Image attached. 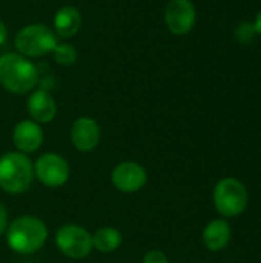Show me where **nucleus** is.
Wrapping results in <instances>:
<instances>
[{"mask_svg":"<svg viewBox=\"0 0 261 263\" xmlns=\"http://www.w3.org/2000/svg\"><path fill=\"white\" fill-rule=\"evenodd\" d=\"M48 239L46 223L35 216H20L8 223L6 242L17 254H34L37 253Z\"/></svg>","mask_w":261,"mask_h":263,"instance_id":"obj_1","label":"nucleus"},{"mask_svg":"<svg viewBox=\"0 0 261 263\" xmlns=\"http://www.w3.org/2000/svg\"><path fill=\"white\" fill-rule=\"evenodd\" d=\"M38 80L37 66L18 52L0 55V85L12 94L32 91Z\"/></svg>","mask_w":261,"mask_h":263,"instance_id":"obj_2","label":"nucleus"},{"mask_svg":"<svg viewBox=\"0 0 261 263\" xmlns=\"http://www.w3.org/2000/svg\"><path fill=\"white\" fill-rule=\"evenodd\" d=\"M34 163L18 151H8L0 156V188L8 194H22L29 190L34 180Z\"/></svg>","mask_w":261,"mask_h":263,"instance_id":"obj_3","label":"nucleus"},{"mask_svg":"<svg viewBox=\"0 0 261 263\" xmlns=\"http://www.w3.org/2000/svg\"><path fill=\"white\" fill-rule=\"evenodd\" d=\"M57 43L55 32L43 23H32L22 28L14 40L18 54L26 59L46 55L54 51Z\"/></svg>","mask_w":261,"mask_h":263,"instance_id":"obj_4","label":"nucleus"},{"mask_svg":"<svg viewBox=\"0 0 261 263\" xmlns=\"http://www.w3.org/2000/svg\"><path fill=\"white\" fill-rule=\"evenodd\" d=\"M214 206L226 219L240 216L249 202L246 186L235 177L222 179L214 188Z\"/></svg>","mask_w":261,"mask_h":263,"instance_id":"obj_5","label":"nucleus"},{"mask_svg":"<svg viewBox=\"0 0 261 263\" xmlns=\"http://www.w3.org/2000/svg\"><path fill=\"white\" fill-rule=\"evenodd\" d=\"M55 245L58 251L69 259H85L91 254L92 234L82 225L66 223L55 233Z\"/></svg>","mask_w":261,"mask_h":263,"instance_id":"obj_6","label":"nucleus"},{"mask_svg":"<svg viewBox=\"0 0 261 263\" xmlns=\"http://www.w3.org/2000/svg\"><path fill=\"white\" fill-rule=\"evenodd\" d=\"M69 165L57 153H43L34 163V177L46 188H60L69 180Z\"/></svg>","mask_w":261,"mask_h":263,"instance_id":"obj_7","label":"nucleus"},{"mask_svg":"<svg viewBox=\"0 0 261 263\" xmlns=\"http://www.w3.org/2000/svg\"><path fill=\"white\" fill-rule=\"evenodd\" d=\"M197 12L191 0H169L165 8V23L174 35L188 34L195 25Z\"/></svg>","mask_w":261,"mask_h":263,"instance_id":"obj_8","label":"nucleus"},{"mask_svg":"<svg viewBox=\"0 0 261 263\" xmlns=\"http://www.w3.org/2000/svg\"><path fill=\"white\" fill-rule=\"evenodd\" d=\"M111 182L120 193L132 194L146 185L148 173L137 162H120L111 173Z\"/></svg>","mask_w":261,"mask_h":263,"instance_id":"obj_9","label":"nucleus"},{"mask_svg":"<svg viewBox=\"0 0 261 263\" xmlns=\"http://www.w3.org/2000/svg\"><path fill=\"white\" fill-rule=\"evenodd\" d=\"M71 143L80 153H91L94 151L102 139V129L97 120L92 117L83 116L74 120L71 126Z\"/></svg>","mask_w":261,"mask_h":263,"instance_id":"obj_10","label":"nucleus"},{"mask_svg":"<svg viewBox=\"0 0 261 263\" xmlns=\"http://www.w3.org/2000/svg\"><path fill=\"white\" fill-rule=\"evenodd\" d=\"M12 142L18 153H35L43 143V129L34 120H22L12 131Z\"/></svg>","mask_w":261,"mask_h":263,"instance_id":"obj_11","label":"nucleus"},{"mask_svg":"<svg viewBox=\"0 0 261 263\" xmlns=\"http://www.w3.org/2000/svg\"><path fill=\"white\" fill-rule=\"evenodd\" d=\"M26 109L31 116V120L37 122L38 125L49 123L57 116V103L54 97L45 89H37L29 94L26 100Z\"/></svg>","mask_w":261,"mask_h":263,"instance_id":"obj_12","label":"nucleus"},{"mask_svg":"<svg viewBox=\"0 0 261 263\" xmlns=\"http://www.w3.org/2000/svg\"><path fill=\"white\" fill-rule=\"evenodd\" d=\"M231 237H232V230H231V225L225 219L211 220L205 227L203 234H202L205 247L212 253L225 250L229 245Z\"/></svg>","mask_w":261,"mask_h":263,"instance_id":"obj_13","label":"nucleus"},{"mask_svg":"<svg viewBox=\"0 0 261 263\" xmlns=\"http://www.w3.org/2000/svg\"><path fill=\"white\" fill-rule=\"evenodd\" d=\"M82 26V15L74 6H62L54 17V28L58 37L71 39Z\"/></svg>","mask_w":261,"mask_h":263,"instance_id":"obj_14","label":"nucleus"},{"mask_svg":"<svg viewBox=\"0 0 261 263\" xmlns=\"http://www.w3.org/2000/svg\"><path fill=\"white\" fill-rule=\"evenodd\" d=\"M122 242L123 236L114 227H102L92 234V248L103 254H111L117 251Z\"/></svg>","mask_w":261,"mask_h":263,"instance_id":"obj_15","label":"nucleus"},{"mask_svg":"<svg viewBox=\"0 0 261 263\" xmlns=\"http://www.w3.org/2000/svg\"><path fill=\"white\" fill-rule=\"evenodd\" d=\"M54 60L62 66H69L77 62V51L71 43H57L52 51Z\"/></svg>","mask_w":261,"mask_h":263,"instance_id":"obj_16","label":"nucleus"},{"mask_svg":"<svg viewBox=\"0 0 261 263\" xmlns=\"http://www.w3.org/2000/svg\"><path fill=\"white\" fill-rule=\"evenodd\" d=\"M254 34H255V28L249 22L240 23L238 28H237V31H235V35H237V39L240 42H251L252 37H254Z\"/></svg>","mask_w":261,"mask_h":263,"instance_id":"obj_17","label":"nucleus"},{"mask_svg":"<svg viewBox=\"0 0 261 263\" xmlns=\"http://www.w3.org/2000/svg\"><path fill=\"white\" fill-rule=\"evenodd\" d=\"M142 263H169L168 256L160 250H151L143 256Z\"/></svg>","mask_w":261,"mask_h":263,"instance_id":"obj_18","label":"nucleus"},{"mask_svg":"<svg viewBox=\"0 0 261 263\" xmlns=\"http://www.w3.org/2000/svg\"><path fill=\"white\" fill-rule=\"evenodd\" d=\"M6 228H8V211L0 203V236L6 231Z\"/></svg>","mask_w":261,"mask_h":263,"instance_id":"obj_19","label":"nucleus"},{"mask_svg":"<svg viewBox=\"0 0 261 263\" xmlns=\"http://www.w3.org/2000/svg\"><path fill=\"white\" fill-rule=\"evenodd\" d=\"M6 35H8V29H6L5 23L0 20V45H3V43H5V40H6Z\"/></svg>","mask_w":261,"mask_h":263,"instance_id":"obj_20","label":"nucleus"},{"mask_svg":"<svg viewBox=\"0 0 261 263\" xmlns=\"http://www.w3.org/2000/svg\"><path fill=\"white\" fill-rule=\"evenodd\" d=\"M254 28H255V32H258V34L261 35V11H260V14L257 15V18H255Z\"/></svg>","mask_w":261,"mask_h":263,"instance_id":"obj_21","label":"nucleus"}]
</instances>
